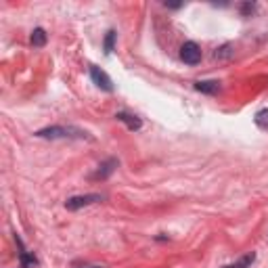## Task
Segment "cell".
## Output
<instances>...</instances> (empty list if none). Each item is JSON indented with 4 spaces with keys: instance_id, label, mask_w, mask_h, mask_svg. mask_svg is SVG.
I'll use <instances>...</instances> for the list:
<instances>
[{
    "instance_id": "obj_8",
    "label": "cell",
    "mask_w": 268,
    "mask_h": 268,
    "mask_svg": "<svg viewBox=\"0 0 268 268\" xmlns=\"http://www.w3.org/2000/svg\"><path fill=\"white\" fill-rule=\"evenodd\" d=\"M195 88L199 92H206V94H216L220 90V84L214 80H206V82H195Z\"/></svg>"
},
{
    "instance_id": "obj_14",
    "label": "cell",
    "mask_w": 268,
    "mask_h": 268,
    "mask_svg": "<svg viewBox=\"0 0 268 268\" xmlns=\"http://www.w3.org/2000/svg\"><path fill=\"white\" fill-rule=\"evenodd\" d=\"M254 9H256V4H249V2L241 4V11H243V15H249V13H254Z\"/></svg>"
},
{
    "instance_id": "obj_1",
    "label": "cell",
    "mask_w": 268,
    "mask_h": 268,
    "mask_svg": "<svg viewBox=\"0 0 268 268\" xmlns=\"http://www.w3.org/2000/svg\"><path fill=\"white\" fill-rule=\"evenodd\" d=\"M38 138H86V132L78 128H65V126H51V128H42L36 132Z\"/></svg>"
},
{
    "instance_id": "obj_7",
    "label": "cell",
    "mask_w": 268,
    "mask_h": 268,
    "mask_svg": "<svg viewBox=\"0 0 268 268\" xmlns=\"http://www.w3.org/2000/svg\"><path fill=\"white\" fill-rule=\"evenodd\" d=\"M17 245L21 247V251H19V260H21V268H36L38 266V260L31 256V254H27L26 249H23V245H21V239H17Z\"/></svg>"
},
{
    "instance_id": "obj_13",
    "label": "cell",
    "mask_w": 268,
    "mask_h": 268,
    "mask_svg": "<svg viewBox=\"0 0 268 268\" xmlns=\"http://www.w3.org/2000/svg\"><path fill=\"white\" fill-rule=\"evenodd\" d=\"M214 57H216V59H231V57H233V46L226 44V46H222V49H218Z\"/></svg>"
},
{
    "instance_id": "obj_10",
    "label": "cell",
    "mask_w": 268,
    "mask_h": 268,
    "mask_svg": "<svg viewBox=\"0 0 268 268\" xmlns=\"http://www.w3.org/2000/svg\"><path fill=\"white\" fill-rule=\"evenodd\" d=\"M254 260H256V254L251 251V254H245L243 256L239 262H235V264H228V266H224V268H249L251 264H254Z\"/></svg>"
},
{
    "instance_id": "obj_4",
    "label": "cell",
    "mask_w": 268,
    "mask_h": 268,
    "mask_svg": "<svg viewBox=\"0 0 268 268\" xmlns=\"http://www.w3.org/2000/svg\"><path fill=\"white\" fill-rule=\"evenodd\" d=\"M90 78H92V82L99 86V88H103V90H107V92H111L113 90V84H111V78H109L103 69L101 67H90Z\"/></svg>"
},
{
    "instance_id": "obj_12",
    "label": "cell",
    "mask_w": 268,
    "mask_h": 268,
    "mask_svg": "<svg viewBox=\"0 0 268 268\" xmlns=\"http://www.w3.org/2000/svg\"><path fill=\"white\" fill-rule=\"evenodd\" d=\"M256 124L262 130H268V109H262V111L256 113Z\"/></svg>"
},
{
    "instance_id": "obj_5",
    "label": "cell",
    "mask_w": 268,
    "mask_h": 268,
    "mask_svg": "<svg viewBox=\"0 0 268 268\" xmlns=\"http://www.w3.org/2000/svg\"><path fill=\"white\" fill-rule=\"evenodd\" d=\"M115 168H117V160H107L105 163H101L99 170L92 174V180H105Z\"/></svg>"
},
{
    "instance_id": "obj_2",
    "label": "cell",
    "mask_w": 268,
    "mask_h": 268,
    "mask_svg": "<svg viewBox=\"0 0 268 268\" xmlns=\"http://www.w3.org/2000/svg\"><path fill=\"white\" fill-rule=\"evenodd\" d=\"M103 201V195H78V197H69V199L65 201V208L67 210H80V208H86V206H92V203H99Z\"/></svg>"
},
{
    "instance_id": "obj_15",
    "label": "cell",
    "mask_w": 268,
    "mask_h": 268,
    "mask_svg": "<svg viewBox=\"0 0 268 268\" xmlns=\"http://www.w3.org/2000/svg\"><path fill=\"white\" fill-rule=\"evenodd\" d=\"M78 268H101V266H78Z\"/></svg>"
},
{
    "instance_id": "obj_3",
    "label": "cell",
    "mask_w": 268,
    "mask_h": 268,
    "mask_svg": "<svg viewBox=\"0 0 268 268\" xmlns=\"http://www.w3.org/2000/svg\"><path fill=\"white\" fill-rule=\"evenodd\" d=\"M180 59H183L187 65H197L201 61V49L197 42H185L180 46Z\"/></svg>"
},
{
    "instance_id": "obj_11",
    "label": "cell",
    "mask_w": 268,
    "mask_h": 268,
    "mask_svg": "<svg viewBox=\"0 0 268 268\" xmlns=\"http://www.w3.org/2000/svg\"><path fill=\"white\" fill-rule=\"evenodd\" d=\"M115 38H117V34H115L113 29H109V31H107V36H105V44H103V46H105V54H109V53L113 51Z\"/></svg>"
},
{
    "instance_id": "obj_9",
    "label": "cell",
    "mask_w": 268,
    "mask_h": 268,
    "mask_svg": "<svg viewBox=\"0 0 268 268\" xmlns=\"http://www.w3.org/2000/svg\"><path fill=\"white\" fill-rule=\"evenodd\" d=\"M31 44H34L36 49H42V46L46 44V31L42 27H36L34 31H31Z\"/></svg>"
},
{
    "instance_id": "obj_6",
    "label": "cell",
    "mask_w": 268,
    "mask_h": 268,
    "mask_svg": "<svg viewBox=\"0 0 268 268\" xmlns=\"http://www.w3.org/2000/svg\"><path fill=\"white\" fill-rule=\"evenodd\" d=\"M115 117H117V120H120V122H124L126 126H128V130H132V132L143 128V122H140L136 115H130V113H126V111H117V113H115Z\"/></svg>"
}]
</instances>
